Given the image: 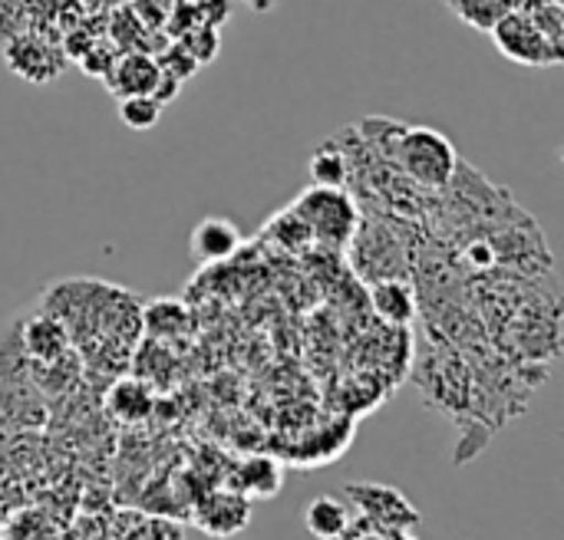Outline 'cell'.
<instances>
[{"label":"cell","mask_w":564,"mask_h":540,"mask_svg":"<svg viewBox=\"0 0 564 540\" xmlns=\"http://www.w3.org/2000/svg\"><path fill=\"white\" fill-rule=\"evenodd\" d=\"M387 129L390 139H383V145L377 142V155L393 162L416 188H430V191L453 188L459 175V152L443 132L430 125H397L390 119Z\"/></svg>","instance_id":"6da1fadb"},{"label":"cell","mask_w":564,"mask_h":540,"mask_svg":"<svg viewBox=\"0 0 564 540\" xmlns=\"http://www.w3.org/2000/svg\"><path fill=\"white\" fill-rule=\"evenodd\" d=\"M241 247V231L228 218H205L192 228L188 251L198 264H218L228 261Z\"/></svg>","instance_id":"ba28073f"},{"label":"cell","mask_w":564,"mask_h":540,"mask_svg":"<svg viewBox=\"0 0 564 540\" xmlns=\"http://www.w3.org/2000/svg\"><path fill=\"white\" fill-rule=\"evenodd\" d=\"M112 59H116V49H112L109 43H96V46L89 43V49H86V53L79 56L83 69H86V73H93V76H99V79H102V76L109 73Z\"/></svg>","instance_id":"44dd1931"},{"label":"cell","mask_w":564,"mask_h":540,"mask_svg":"<svg viewBox=\"0 0 564 540\" xmlns=\"http://www.w3.org/2000/svg\"><path fill=\"white\" fill-rule=\"evenodd\" d=\"M347 495L360 505V511L373 525H390V528H413L420 521L416 508L393 488L383 485H347Z\"/></svg>","instance_id":"8992f818"},{"label":"cell","mask_w":564,"mask_h":540,"mask_svg":"<svg viewBox=\"0 0 564 540\" xmlns=\"http://www.w3.org/2000/svg\"><path fill=\"white\" fill-rule=\"evenodd\" d=\"M162 109H165V106H159L152 96H129V99H119V119H122V125L132 129V132H149V129H155L159 119H162Z\"/></svg>","instance_id":"2e32d148"},{"label":"cell","mask_w":564,"mask_h":540,"mask_svg":"<svg viewBox=\"0 0 564 540\" xmlns=\"http://www.w3.org/2000/svg\"><path fill=\"white\" fill-rule=\"evenodd\" d=\"M370 304L380 320L393 327H406L416 317V290L403 277H380L370 284Z\"/></svg>","instance_id":"9c48e42d"},{"label":"cell","mask_w":564,"mask_h":540,"mask_svg":"<svg viewBox=\"0 0 564 540\" xmlns=\"http://www.w3.org/2000/svg\"><path fill=\"white\" fill-rule=\"evenodd\" d=\"M3 59L7 66L26 79V82H36V86H46L53 82L63 69H66V53L43 43V40H33V36H17L7 43L3 49Z\"/></svg>","instance_id":"277c9868"},{"label":"cell","mask_w":564,"mask_h":540,"mask_svg":"<svg viewBox=\"0 0 564 540\" xmlns=\"http://www.w3.org/2000/svg\"><path fill=\"white\" fill-rule=\"evenodd\" d=\"M159 69L162 73H169V76H175V79H192L195 73H198V63H195V56L175 40L165 53H162V59H159Z\"/></svg>","instance_id":"d6986e66"},{"label":"cell","mask_w":564,"mask_h":540,"mask_svg":"<svg viewBox=\"0 0 564 540\" xmlns=\"http://www.w3.org/2000/svg\"><path fill=\"white\" fill-rule=\"evenodd\" d=\"M178 43L195 56V63H198V66H205V63H212V59L218 56L221 36H218V30H215V26H202V23H195L185 36H178Z\"/></svg>","instance_id":"ac0fdd59"},{"label":"cell","mask_w":564,"mask_h":540,"mask_svg":"<svg viewBox=\"0 0 564 540\" xmlns=\"http://www.w3.org/2000/svg\"><path fill=\"white\" fill-rule=\"evenodd\" d=\"M268 234H271L281 247H288V251H294V254H301V251H307V247L314 244L307 224H304L291 208L281 211V214H274V218L268 221Z\"/></svg>","instance_id":"5bb4252c"},{"label":"cell","mask_w":564,"mask_h":540,"mask_svg":"<svg viewBox=\"0 0 564 540\" xmlns=\"http://www.w3.org/2000/svg\"><path fill=\"white\" fill-rule=\"evenodd\" d=\"M291 211L307 224L314 244L321 247H347L357 238L360 228V214H357V201L347 188H324L314 185L307 191H301L291 205Z\"/></svg>","instance_id":"7a4b0ae2"},{"label":"cell","mask_w":564,"mask_h":540,"mask_svg":"<svg viewBox=\"0 0 564 540\" xmlns=\"http://www.w3.org/2000/svg\"><path fill=\"white\" fill-rule=\"evenodd\" d=\"M178 92H182V79H175V76L162 73V76H159V82H155V89H152V99H155L159 106H169V102H175V99H178Z\"/></svg>","instance_id":"7402d4cb"},{"label":"cell","mask_w":564,"mask_h":540,"mask_svg":"<svg viewBox=\"0 0 564 540\" xmlns=\"http://www.w3.org/2000/svg\"><path fill=\"white\" fill-rule=\"evenodd\" d=\"M311 178L314 185H324V188H347L354 172H350V155L340 148L337 139L330 142H321L311 155Z\"/></svg>","instance_id":"4fadbf2b"},{"label":"cell","mask_w":564,"mask_h":540,"mask_svg":"<svg viewBox=\"0 0 564 540\" xmlns=\"http://www.w3.org/2000/svg\"><path fill=\"white\" fill-rule=\"evenodd\" d=\"M20 346L33 363H56L69 353V330L53 313H36L20 327Z\"/></svg>","instance_id":"52a82bcc"},{"label":"cell","mask_w":564,"mask_h":540,"mask_svg":"<svg viewBox=\"0 0 564 540\" xmlns=\"http://www.w3.org/2000/svg\"><path fill=\"white\" fill-rule=\"evenodd\" d=\"M155 3H162V7H165V10H172V7H175V3H178V0H155Z\"/></svg>","instance_id":"603a6c76"},{"label":"cell","mask_w":564,"mask_h":540,"mask_svg":"<svg viewBox=\"0 0 564 540\" xmlns=\"http://www.w3.org/2000/svg\"><path fill=\"white\" fill-rule=\"evenodd\" d=\"M241 485H245V495H254V498H271L278 488H281V475H278V465L268 462V459H254L245 465L241 472Z\"/></svg>","instance_id":"e0dca14e"},{"label":"cell","mask_w":564,"mask_h":540,"mask_svg":"<svg viewBox=\"0 0 564 540\" xmlns=\"http://www.w3.org/2000/svg\"><path fill=\"white\" fill-rule=\"evenodd\" d=\"M304 525L314 538L321 540H337L340 535H347L350 528V508L334 498V495H324V498H314L304 511Z\"/></svg>","instance_id":"7c38bea8"},{"label":"cell","mask_w":564,"mask_h":540,"mask_svg":"<svg viewBox=\"0 0 564 540\" xmlns=\"http://www.w3.org/2000/svg\"><path fill=\"white\" fill-rule=\"evenodd\" d=\"M152 406H155V399H152L149 386L139 383V379H119V383H112L109 393H106V409H109V416L119 419V422H126V426L145 422V419L152 416Z\"/></svg>","instance_id":"8fae6325"},{"label":"cell","mask_w":564,"mask_h":540,"mask_svg":"<svg viewBox=\"0 0 564 540\" xmlns=\"http://www.w3.org/2000/svg\"><path fill=\"white\" fill-rule=\"evenodd\" d=\"M159 76H162V69H159V59L152 53L122 49V53H116V59L102 79H106V89L112 96L129 99V96H152Z\"/></svg>","instance_id":"5b68a950"},{"label":"cell","mask_w":564,"mask_h":540,"mask_svg":"<svg viewBox=\"0 0 564 540\" xmlns=\"http://www.w3.org/2000/svg\"><path fill=\"white\" fill-rule=\"evenodd\" d=\"M192 10H195V20L202 26L218 30L231 16V0H192Z\"/></svg>","instance_id":"ffe728a7"},{"label":"cell","mask_w":564,"mask_h":540,"mask_svg":"<svg viewBox=\"0 0 564 540\" xmlns=\"http://www.w3.org/2000/svg\"><path fill=\"white\" fill-rule=\"evenodd\" d=\"M142 327L152 333V337H172L175 330H185L188 327V317L182 310V304L175 300H155L142 310Z\"/></svg>","instance_id":"9a60e30c"},{"label":"cell","mask_w":564,"mask_h":540,"mask_svg":"<svg viewBox=\"0 0 564 540\" xmlns=\"http://www.w3.org/2000/svg\"><path fill=\"white\" fill-rule=\"evenodd\" d=\"M492 40L496 46L512 59V63H522V66H552V63H562L564 49L555 46L542 26L532 20L529 10H509L502 20L492 23Z\"/></svg>","instance_id":"3957f363"},{"label":"cell","mask_w":564,"mask_h":540,"mask_svg":"<svg viewBox=\"0 0 564 540\" xmlns=\"http://www.w3.org/2000/svg\"><path fill=\"white\" fill-rule=\"evenodd\" d=\"M248 525V498L241 495H215L198 511V528L215 538H231Z\"/></svg>","instance_id":"30bf717a"}]
</instances>
